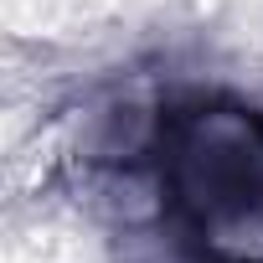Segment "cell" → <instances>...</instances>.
Instances as JSON below:
<instances>
[{
    "instance_id": "cell-1",
    "label": "cell",
    "mask_w": 263,
    "mask_h": 263,
    "mask_svg": "<svg viewBox=\"0 0 263 263\" xmlns=\"http://www.w3.org/2000/svg\"><path fill=\"white\" fill-rule=\"evenodd\" d=\"M155 212L186 263H263V108L181 98L150 140Z\"/></svg>"
}]
</instances>
